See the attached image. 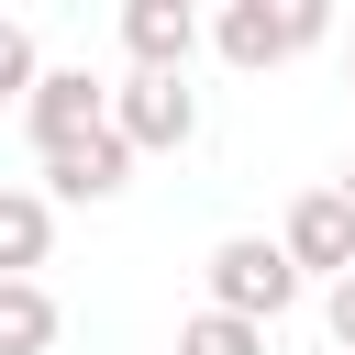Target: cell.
Segmentation results:
<instances>
[{"label":"cell","mask_w":355,"mask_h":355,"mask_svg":"<svg viewBox=\"0 0 355 355\" xmlns=\"http://www.w3.org/2000/svg\"><path fill=\"white\" fill-rule=\"evenodd\" d=\"M322 33H333V11H322V0H233V11L211 22L222 67H244V78H255V67H277V55H311Z\"/></svg>","instance_id":"1"},{"label":"cell","mask_w":355,"mask_h":355,"mask_svg":"<svg viewBox=\"0 0 355 355\" xmlns=\"http://www.w3.org/2000/svg\"><path fill=\"white\" fill-rule=\"evenodd\" d=\"M300 300V266L266 244V233H233V244H211V311H233V322H277Z\"/></svg>","instance_id":"2"},{"label":"cell","mask_w":355,"mask_h":355,"mask_svg":"<svg viewBox=\"0 0 355 355\" xmlns=\"http://www.w3.org/2000/svg\"><path fill=\"white\" fill-rule=\"evenodd\" d=\"M22 122H33V144H44V155H67V144L111 133V89H100L89 67H44V78H33V100H22Z\"/></svg>","instance_id":"3"},{"label":"cell","mask_w":355,"mask_h":355,"mask_svg":"<svg viewBox=\"0 0 355 355\" xmlns=\"http://www.w3.org/2000/svg\"><path fill=\"white\" fill-rule=\"evenodd\" d=\"M111 133H122L133 155H166V144L200 133V89H189V78H122V89H111Z\"/></svg>","instance_id":"4"},{"label":"cell","mask_w":355,"mask_h":355,"mask_svg":"<svg viewBox=\"0 0 355 355\" xmlns=\"http://www.w3.org/2000/svg\"><path fill=\"white\" fill-rule=\"evenodd\" d=\"M277 255H288L300 277H311V266H322V277H355V211H344V189H300Z\"/></svg>","instance_id":"5"},{"label":"cell","mask_w":355,"mask_h":355,"mask_svg":"<svg viewBox=\"0 0 355 355\" xmlns=\"http://www.w3.org/2000/svg\"><path fill=\"white\" fill-rule=\"evenodd\" d=\"M122 44H133V78H189L200 11L189 0H122Z\"/></svg>","instance_id":"6"},{"label":"cell","mask_w":355,"mask_h":355,"mask_svg":"<svg viewBox=\"0 0 355 355\" xmlns=\"http://www.w3.org/2000/svg\"><path fill=\"white\" fill-rule=\"evenodd\" d=\"M122 178H133V144H122V133H89V144L44 155V189H55V200H111Z\"/></svg>","instance_id":"7"},{"label":"cell","mask_w":355,"mask_h":355,"mask_svg":"<svg viewBox=\"0 0 355 355\" xmlns=\"http://www.w3.org/2000/svg\"><path fill=\"white\" fill-rule=\"evenodd\" d=\"M55 255V200L44 189H0V277H33Z\"/></svg>","instance_id":"8"},{"label":"cell","mask_w":355,"mask_h":355,"mask_svg":"<svg viewBox=\"0 0 355 355\" xmlns=\"http://www.w3.org/2000/svg\"><path fill=\"white\" fill-rule=\"evenodd\" d=\"M55 344V300L44 277H0V355H44Z\"/></svg>","instance_id":"9"},{"label":"cell","mask_w":355,"mask_h":355,"mask_svg":"<svg viewBox=\"0 0 355 355\" xmlns=\"http://www.w3.org/2000/svg\"><path fill=\"white\" fill-rule=\"evenodd\" d=\"M178 355H266V322H233V311H200L178 333Z\"/></svg>","instance_id":"10"},{"label":"cell","mask_w":355,"mask_h":355,"mask_svg":"<svg viewBox=\"0 0 355 355\" xmlns=\"http://www.w3.org/2000/svg\"><path fill=\"white\" fill-rule=\"evenodd\" d=\"M33 78H44V67H33V33L0 22V100H33Z\"/></svg>","instance_id":"11"},{"label":"cell","mask_w":355,"mask_h":355,"mask_svg":"<svg viewBox=\"0 0 355 355\" xmlns=\"http://www.w3.org/2000/svg\"><path fill=\"white\" fill-rule=\"evenodd\" d=\"M333 344L355 355V277H333Z\"/></svg>","instance_id":"12"},{"label":"cell","mask_w":355,"mask_h":355,"mask_svg":"<svg viewBox=\"0 0 355 355\" xmlns=\"http://www.w3.org/2000/svg\"><path fill=\"white\" fill-rule=\"evenodd\" d=\"M333 189H344V211H355V166H344V178H333Z\"/></svg>","instance_id":"13"},{"label":"cell","mask_w":355,"mask_h":355,"mask_svg":"<svg viewBox=\"0 0 355 355\" xmlns=\"http://www.w3.org/2000/svg\"><path fill=\"white\" fill-rule=\"evenodd\" d=\"M344 78H355V55H344Z\"/></svg>","instance_id":"14"}]
</instances>
